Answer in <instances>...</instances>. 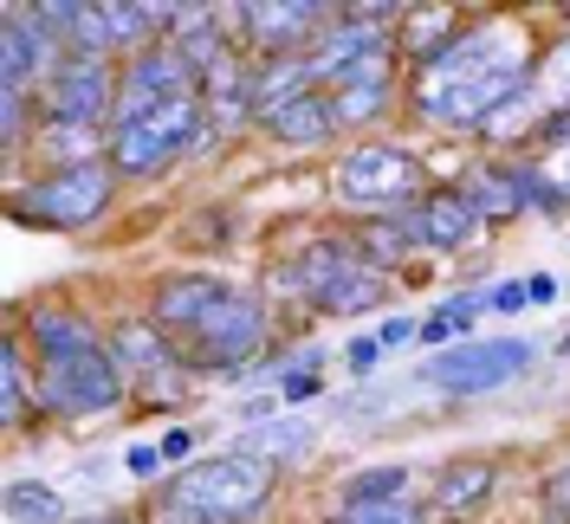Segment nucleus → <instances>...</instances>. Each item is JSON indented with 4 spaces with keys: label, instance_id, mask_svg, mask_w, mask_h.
Listing matches in <instances>:
<instances>
[{
    "label": "nucleus",
    "instance_id": "1",
    "mask_svg": "<svg viewBox=\"0 0 570 524\" xmlns=\"http://www.w3.org/2000/svg\"><path fill=\"white\" fill-rule=\"evenodd\" d=\"M532 91V46L512 20H480L461 27V39L428 59L409 85V105L434 130H487L512 98Z\"/></svg>",
    "mask_w": 570,
    "mask_h": 524
},
{
    "label": "nucleus",
    "instance_id": "2",
    "mask_svg": "<svg viewBox=\"0 0 570 524\" xmlns=\"http://www.w3.org/2000/svg\"><path fill=\"white\" fill-rule=\"evenodd\" d=\"M149 317L176 337L181 363L202 376V369H240L253 349L266 344V305L240 291L234 279H214V273H181L163 279L149 298Z\"/></svg>",
    "mask_w": 570,
    "mask_h": 524
},
{
    "label": "nucleus",
    "instance_id": "3",
    "mask_svg": "<svg viewBox=\"0 0 570 524\" xmlns=\"http://www.w3.org/2000/svg\"><path fill=\"white\" fill-rule=\"evenodd\" d=\"M292 291L324 317H363L390 298V266H376L363 240H312L292 259Z\"/></svg>",
    "mask_w": 570,
    "mask_h": 524
},
{
    "label": "nucleus",
    "instance_id": "4",
    "mask_svg": "<svg viewBox=\"0 0 570 524\" xmlns=\"http://www.w3.org/2000/svg\"><path fill=\"white\" fill-rule=\"evenodd\" d=\"M33 369H39V415L91 421V415L124 408V395H130V376H124L110 337L78 344V349H52V356H33Z\"/></svg>",
    "mask_w": 570,
    "mask_h": 524
},
{
    "label": "nucleus",
    "instance_id": "5",
    "mask_svg": "<svg viewBox=\"0 0 570 524\" xmlns=\"http://www.w3.org/2000/svg\"><path fill=\"white\" fill-rule=\"evenodd\" d=\"M110 195H117V169L105 156L98 162H78V169H46L33 181H20L7 195V214L20 227H46V234H78L91 220L110 214Z\"/></svg>",
    "mask_w": 570,
    "mask_h": 524
},
{
    "label": "nucleus",
    "instance_id": "6",
    "mask_svg": "<svg viewBox=\"0 0 570 524\" xmlns=\"http://www.w3.org/2000/svg\"><path fill=\"white\" fill-rule=\"evenodd\" d=\"M273 479H279V466H273L266 454L234 447V454L195 459V466H188L169 492H176L181 505H195L208 524H247V518H259V512H266Z\"/></svg>",
    "mask_w": 570,
    "mask_h": 524
},
{
    "label": "nucleus",
    "instance_id": "7",
    "mask_svg": "<svg viewBox=\"0 0 570 524\" xmlns=\"http://www.w3.org/2000/svg\"><path fill=\"white\" fill-rule=\"evenodd\" d=\"M331 188H337V201L370 208V214H402L428 195L422 162L409 149H395V142H356L351 156H337Z\"/></svg>",
    "mask_w": 570,
    "mask_h": 524
},
{
    "label": "nucleus",
    "instance_id": "8",
    "mask_svg": "<svg viewBox=\"0 0 570 524\" xmlns=\"http://www.w3.org/2000/svg\"><path fill=\"white\" fill-rule=\"evenodd\" d=\"M117 91H124V71H110V59L71 52L66 66L39 85V123H66V130L117 123ZM98 137H110V130H98Z\"/></svg>",
    "mask_w": 570,
    "mask_h": 524
},
{
    "label": "nucleus",
    "instance_id": "9",
    "mask_svg": "<svg viewBox=\"0 0 570 524\" xmlns=\"http://www.w3.org/2000/svg\"><path fill=\"white\" fill-rule=\"evenodd\" d=\"M395 234L409 240V253H461L487 234V214L480 201L466 195L461 181H441V188H428L415 208L395 214Z\"/></svg>",
    "mask_w": 570,
    "mask_h": 524
},
{
    "label": "nucleus",
    "instance_id": "10",
    "mask_svg": "<svg viewBox=\"0 0 570 524\" xmlns=\"http://www.w3.org/2000/svg\"><path fill=\"white\" fill-rule=\"evenodd\" d=\"M525 363H532V349L519 344V337H466V344L441 349L422 376L441 388V395H493V388H505Z\"/></svg>",
    "mask_w": 570,
    "mask_h": 524
},
{
    "label": "nucleus",
    "instance_id": "11",
    "mask_svg": "<svg viewBox=\"0 0 570 524\" xmlns=\"http://www.w3.org/2000/svg\"><path fill=\"white\" fill-rule=\"evenodd\" d=\"M337 13L318 7V0H259V7H234V33L240 46L266 52V59H305L324 39Z\"/></svg>",
    "mask_w": 570,
    "mask_h": 524
},
{
    "label": "nucleus",
    "instance_id": "12",
    "mask_svg": "<svg viewBox=\"0 0 570 524\" xmlns=\"http://www.w3.org/2000/svg\"><path fill=\"white\" fill-rule=\"evenodd\" d=\"M110 349H117V363H124V376H130V388H142V395H156V402H176L181 388H188V363H181L176 337L156 324V317H130V324H117L110 330Z\"/></svg>",
    "mask_w": 570,
    "mask_h": 524
},
{
    "label": "nucleus",
    "instance_id": "13",
    "mask_svg": "<svg viewBox=\"0 0 570 524\" xmlns=\"http://www.w3.org/2000/svg\"><path fill=\"white\" fill-rule=\"evenodd\" d=\"M259 123H266V137H273V142H292V149H318V142H331L337 130H344V123H337V105H331V91H324V85L298 91V98H285V105L266 110Z\"/></svg>",
    "mask_w": 570,
    "mask_h": 524
},
{
    "label": "nucleus",
    "instance_id": "14",
    "mask_svg": "<svg viewBox=\"0 0 570 524\" xmlns=\"http://www.w3.org/2000/svg\"><path fill=\"white\" fill-rule=\"evenodd\" d=\"M27 402H39V369L27 363V337H7V349H0V421H7V434L27 421Z\"/></svg>",
    "mask_w": 570,
    "mask_h": 524
},
{
    "label": "nucleus",
    "instance_id": "15",
    "mask_svg": "<svg viewBox=\"0 0 570 524\" xmlns=\"http://www.w3.org/2000/svg\"><path fill=\"white\" fill-rule=\"evenodd\" d=\"M493 479H499L493 459H454V466L441 473V486H434V505H441V512H473V505L493 492Z\"/></svg>",
    "mask_w": 570,
    "mask_h": 524
},
{
    "label": "nucleus",
    "instance_id": "16",
    "mask_svg": "<svg viewBox=\"0 0 570 524\" xmlns=\"http://www.w3.org/2000/svg\"><path fill=\"white\" fill-rule=\"evenodd\" d=\"M415 473L409 466H363L344 479V505H390V498H415Z\"/></svg>",
    "mask_w": 570,
    "mask_h": 524
},
{
    "label": "nucleus",
    "instance_id": "17",
    "mask_svg": "<svg viewBox=\"0 0 570 524\" xmlns=\"http://www.w3.org/2000/svg\"><path fill=\"white\" fill-rule=\"evenodd\" d=\"M0 512H7V524H66V498L39 479H13Z\"/></svg>",
    "mask_w": 570,
    "mask_h": 524
},
{
    "label": "nucleus",
    "instance_id": "18",
    "mask_svg": "<svg viewBox=\"0 0 570 524\" xmlns=\"http://www.w3.org/2000/svg\"><path fill=\"white\" fill-rule=\"evenodd\" d=\"M390 98H395V85H344V91H331L337 123H376L390 110Z\"/></svg>",
    "mask_w": 570,
    "mask_h": 524
},
{
    "label": "nucleus",
    "instance_id": "19",
    "mask_svg": "<svg viewBox=\"0 0 570 524\" xmlns=\"http://www.w3.org/2000/svg\"><path fill=\"white\" fill-rule=\"evenodd\" d=\"M473 312H480V298H448L434 317H422V344H448V349H454V337L473 330ZM461 344H466V337H461Z\"/></svg>",
    "mask_w": 570,
    "mask_h": 524
},
{
    "label": "nucleus",
    "instance_id": "20",
    "mask_svg": "<svg viewBox=\"0 0 570 524\" xmlns=\"http://www.w3.org/2000/svg\"><path fill=\"white\" fill-rule=\"evenodd\" d=\"M331 524H428L415 498H390V505H337Z\"/></svg>",
    "mask_w": 570,
    "mask_h": 524
},
{
    "label": "nucleus",
    "instance_id": "21",
    "mask_svg": "<svg viewBox=\"0 0 570 524\" xmlns=\"http://www.w3.org/2000/svg\"><path fill=\"white\" fill-rule=\"evenodd\" d=\"M0 137H7V149H20V137H27V91H0Z\"/></svg>",
    "mask_w": 570,
    "mask_h": 524
},
{
    "label": "nucleus",
    "instance_id": "22",
    "mask_svg": "<svg viewBox=\"0 0 570 524\" xmlns=\"http://www.w3.org/2000/svg\"><path fill=\"white\" fill-rule=\"evenodd\" d=\"M149 524H208V518H202L195 505H181L176 492H163V498L149 505Z\"/></svg>",
    "mask_w": 570,
    "mask_h": 524
},
{
    "label": "nucleus",
    "instance_id": "23",
    "mask_svg": "<svg viewBox=\"0 0 570 524\" xmlns=\"http://www.w3.org/2000/svg\"><path fill=\"white\" fill-rule=\"evenodd\" d=\"M285 395H292V402H312V395H318V356H312L305 369H292V376H285Z\"/></svg>",
    "mask_w": 570,
    "mask_h": 524
},
{
    "label": "nucleus",
    "instance_id": "24",
    "mask_svg": "<svg viewBox=\"0 0 570 524\" xmlns=\"http://www.w3.org/2000/svg\"><path fill=\"white\" fill-rule=\"evenodd\" d=\"M124 466H130L137 479H149V473L163 466V447H130V454H124Z\"/></svg>",
    "mask_w": 570,
    "mask_h": 524
},
{
    "label": "nucleus",
    "instance_id": "25",
    "mask_svg": "<svg viewBox=\"0 0 570 524\" xmlns=\"http://www.w3.org/2000/svg\"><path fill=\"white\" fill-rule=\"evenodd\" d=\"M409 337H422V324H409V317H390V324L376 330V344H409Z\"/></svg>",
    "mask_w": 570,
    "mask_h": 524
},
{
    "label": "nucleus",
    "instance_id": "26",
    "mask_svg": "<svg viewBox=\"0 0 570 524\" xmlns=\"http://www.w3.org/2000/svg\"><path fill=\"white\" fill-rule=\"evenodd\" d=\"M493 305H499V312H519V305H532V285H499Z\"/></svg>",
    "mask_w": 570,
    "mask_h": 524
},
{
    "label": "nucleus",
    "instance_id": "27",
    "mask_svg": "<svg viewBox=\"0 0 570 524\" xmlns=\"http://www.w3.org/2000/svg\"><path fill=\"white\" fill-rule=\"evenodd\" d=\"M188 447H195L188 427H169V434H163V459H188Z\"/></svg>",
    "mask_w": 570,
    "mask_h": 524
},
{
    "label": "nucleus",
    "instance_id": "28",
    "mask_svg": "<svg viewBox=\"0 0 570 524\" xmlns=\"http://www.w3.org/2000/svg\"><path fill=\"white\" fill-rule=\"evenodd\" d=\"M376 349H383L376 337H356V344L344 349V356H351V369H370V363H376Z\"/></svg>",
    "mask_w": 570,
    "mask_h": 524
},
{
    "label": "nucleus",
    "instance_id": "29",
    "mask_svg": "<svg viewBox=\"0 0 570 524\" xmlns=\"http://www.w3.org/2000/svg\"><path fill=\"white\" fill-rule=\"evenodd\" d=\"M544 142H570V105L551 110V123H544Z\"/></svg>",
    "mask_w": 570,
    "mask_h": 524
},
{
    "label": "nucleus",
    "instance_id": "30",
    "mask_svg": "<svg viewBox=\"0 0 570 524\" xmlns=\"http://www.w3.org/2000/svg\"><path fill=\"white\" fill-rule=\"evenodd\" d=\"M78 524H137L130 512H98V518H78Z\"/></svg>",
    "mask_w": 570,
    "mask_h": 524
},
{
    "label": "nucleus",
    "instance_id": "31",
    "mask_svg": "<svg viewBox=\"0 0 570 524\" xmlns=\"http://www.w3.org/2000/svg\"><path fill=\"white\" fill-rule=\"evenodd\" d=\"M551 181H558V201H570V169H564V175H551Z\"/></svg>",
    "mask_w": 570,
    "mask_h": 524
},
{
    "label": "nucleus",
    "instance_id": "32",
    "mask_svg": "<svg viewBox=\"0 0 570 524\" xmlns=\"http://www.w3.org/2000/svg\"><path fill=\"white\" fill-rule=\"evenodd\" d=\"M558 349H564V356H570V337H558Z\"/></svg>",
    "mask_w": 570,
    "mask_h": 524
}]
</instances>
